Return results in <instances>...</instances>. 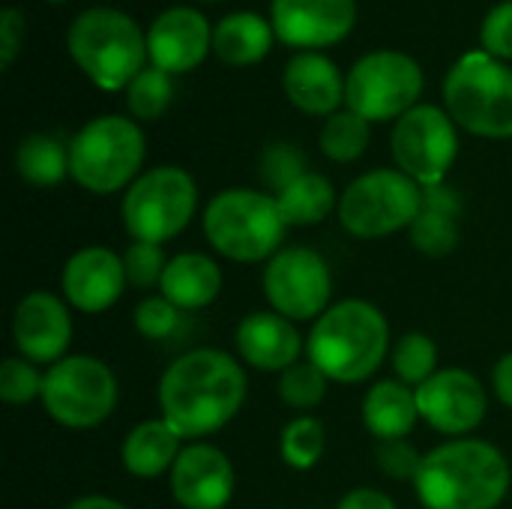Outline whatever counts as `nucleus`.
Instances as JSON below:
<instances>
[{
  "label": "nucleus",
  "mask_w": 512,
  "mask_h": 509,
  "mask_svg": "<svg viewBox=\"0 0 512 509\" xmlns=\"http://www.w3.org/2000/svg\"><path fill=\"white\" fill-rule=\"evenodd\" d=\"M462 198L453 186H426L417 219L408 228L411 246L426 258H447L459 246Z\"/></svg>",
  "instance_id": "nucleus-23"
},
{
  "label": "nucleus",
  "mask_w": 512,
  "mask_h": 509,
  "mask_svg": "<svg viewBox=\"0 0 512 509\" xmlns=\"http://www.w3.org/2000/svg\"><path fill=\"white\" fill-rule=\"evenodd\" d=\"M444 105L471 135L512 138V69L486 51H468L447 72Z\"/></svg>",
  "instance_id": "nucleus-7"
},
{
  "label": "nucleus",
  "mask_w": 512,
  "mask_h": 509,
  "mask_svg": "<svg viewBox=\"0 0 512 509\" xmlns=\"http://www.w3.org/2000/svg\"><path fill=\"white\" fill-rule=\"evenodd\" d=\"M276 201H279V210H282L288 228L321 225L324 219H330L333 210H339L336 186L318 171H306L303 177H297L291 186H285L276 195Z\"/></svg>",
  "instance_id": "nucleus-27"
},
{
  "label": "nucleus",
  "mask_w": 512,
  "mask_h": 509,
  "mask_svg": "<svg viewBox=\"0 0 512 509\" xmlns=\"http://www.w3.org/2000/svg\"><path fill=\"white\" fill-rule=\"evenodd\" d=\"M186 441L177 435L174 426H168L162 417L135 423L123 444H120V462L129 477L135 480H159L168 477L174 462L180 459Z\"/></svg>",
  "instance_id": "nucleus-24"
},
{
  "label": "nucleus",
  "mask_w": 512,
  "mask_h": 509,
  "mask_svg": "<svg viewBox=\"0 0 512 509\" xmlns=\"http://www.w3.org/2000/svg\"><path fill=\"white\" fill-rule=\"evenodd\" d=\"M126 288L123 255L111 246H81L60 270V297L81 315H102L114 309Z\"/></svg>",
  "instance_id": "nucleus-17"
},
{
  "label": "nucleus",
  "mask_w": 512,
  "mask_h": 509,
  "mask_svg": "<svg viewBox=\"0 0 512 509\" xmlns=\"http://www.w3.org/2000/svg\"><path fill=\"white\" fill-rule=\"evenodd\" d=\"M123 267H126V282L129 288H138V291H150L156 288L159 291V282H162V273L168 267V255L162 246L156 243H129L123 249Z\"/></svg>",
  "instance_id": "nucleus-37"
},
{
  "label": "nucleus",
  "mask_w": 512,
  "mask_h": 509,
  "mask_svg": "<svg viewBox=\"0 0 512 509\" xmlns=\"http://www.w3.org/2000/svg\"><path fill=\"white\" fill-rule=\"evenodd\" d=\"M72 333V309L60 294L30 291L15 303L12 345L18 357L36 366H54L69 357Z\"/></svg>",
  "instance_id": "nucleus-15"
},
{
  "label": "nucleus",
  "mask_w": 512,
  "mask_h": 509,
  "mask_svg": "<svg viewBox=\"0 0 512 509\" xmlns=\"http://www.w3.org/2000/svg\"><path fill=\"white\" fill-rule=\"evenodd\" d=\"M267 306L294 321H318L333 306V270L318 249L285 246L267 264L261 276Z\"/></svg>",
  "instance_id": "nucleus-12"
},
{
  "label": "nucleus",
  "mask_w": 512,
  "mask_h": 509,
  "mask_svg": "<svg viewBox=\"0 0 512 509\" xmlns=\"http://www.w3.org/2000/svg\"><path fill=\"white\" fill-rule=\"evenodd\" d=\"M510 486V459L483 438H450L432 447L414 480L426 509H498Z\"/></svg>",
  "instance_id": "nucleus-2"
},
{
  "label": "nucleus",
  "mask_w": 512,
  "mask_h": 509,
  "mask_svg": "<svg viewBox=\"0 0 512 509\" xmlns=\"http://www.w3.org/2000/svg\"><path fill=\"white\" fill-rule=\"evenodd\" d=\"M423 93V69L402 51H372L345 78V105L369 123L399 120Z\"/></svg>",
  "instance_id": "nucleus-11"
},
{
  "label": "nucleus",
  "mask_w": 512,
  "mask_h": 509,
  "mask_svg": "<svg viewBox=\"0 0 512 509\" xmlns=\"http://www.w3.org/2000/svg\"><path fill=\"white\" fill-rule=\"evenodd\" d=\"M183 312L168 303L162 294H150L144 300H138V306L132 309V327L138 336L150 339V342H165L180 330Z\"/></svg>",
  "instance_id": "nucleus-36"
},
{
  "label": "nucleus",
  "mask_w": 512,
  "mask_h": 509,
  "mask_svg": "<svg viewBox=\"0 0 512 509\" xmlns=\"http://www.w3.org/2000/svg\"><path fill=\"white\" fill-rule=\"evenodd\" d=\"M270 24L291 48H327L357 24V0H273Z\"/></svg>",
  "instance_id": "nucleus-18"
},
{
  "label": "nucleus",
  "mask_w": 512,
  "mask_h": 509,
  "mask_svg": "<svg viewBox=\"0 0 512 509\" xmlns=\"http://www.w3.org/2000/svg\"><path fill=\"white\" fill-rule=\"evenodd\" d=\"M423 456L408 438H399V441H381L375 447V462H378V471L396 483H414L417 474H420V465H423Z\"/></svg>",
  "instance_id": "nucleus-38"
},
{
  "label": "nucleus",
  "mask_w": 512,
  "mask_h": 509,
  "mask_svg": "<svg viewBox=\"0 0 512 509\" xmlns=\"http://www.w3.org/2000/svg\"><path fill=\"white\" fill-rule=\"evenodd\" d=\"M213 48V30L207 18L189 6H174L156 15L147 30V54L150 63L168 75L189 72L204 63Z\"/></svg>",
  "instance_id": "nucleus-19"
},
{
  "label": "nucleus",
  "mask_w": 512,
  "mask_h": 509,
  "mask_svg": "<svg viewBox=\"0 0 512 509\" xmlns=\"http://www.w3.org/2000/svg\"><path fill=\"white\" fill-rule=\"evenodd\" d=\"M198 213V183L180 165H156L144 171L120 204L123 228L135 243H168L180 237Z\"/></svg>",
  "instance_id": "nucleus-8"
},
{
  "label": "nucleus",
  "mask_w": 512,
  "mask_h": 509,
  "mask_svg": "<svg viewBox=\"0 0 512 509\" xmlns=\"http://www.w3.org/2000/svg\"><path fill=\"white\" fill-rule=\"evenodd\" d=\"M336 509H396V501L381 492V489H372V486H357L351 492H345L339 498Z\"/></svg>",
  "instance_id": "nucleus-41"
},
{
  "label": "nucleus",
  "mask_w": 512,
  "mask_h": 509,
  "mask_svg": "<svg viewBox=\"0 0 512 509\" xmlns=\"http://www.w3.org/2000/svg\"><path fill=\"white\" fill-rule=\"evenodd\" d=\"M21 39H24V18L18 9H3L0 15V66L9 69L18 57V48H21Z\"/></svg>",
  "instance_id": "nucleus-40"
},
{
  "label": "nucleus",
  "mask_w": 512,
  "mask_h": 509,
  "mask_svg": "<svg viewBox=\"0 0 512 509\" xmlns=\"http://www.w3.org/2000/svg\"><path fill=\"white\" fill-rule=\"evenodd\" d=\"M417 393V408H420V420L450 438H471L486 414H489V393L483 387V381L459 366L450 369H438L423 387L414 390Z\"/></svg>",
  "instance_id": "nucleus-14"
},
{
  "label": "nucleus",
  "mask_w": 512,
  "mask_h": 509,
  "mask_svg": "<svg viewBox=\"0 0 512 509\" xmlns=\"http://www.w3.org/2000/svg\"><path fill=\"white\" fill-rule=\"evenodd\" d=\"M492 393L504 408L512 411V351L498 357V363L492 366Z\"/></svg>",
  "instance_id": "nucleus-42"
},
{
  "label": "nucleus",
  "mask_w": 512,
  "mask_h": 509,
  "mask_svg": "<svg viewBox=\"0 0 512 509\" xmlns=\"http://www.w3.org/2000/svg\"><path fill=\"white\" fill-rule=\"evenodd\" d=\"M66 45L78 69L102 90L129 87L144 69L147 36L120 9L96 6L81 12L66 33Z\"/></svg>",
  "instance_id": "nucleus-6"
},
{
  "label": "nucleus",
  "mask_w": 512,
  "mask_h": 509,
  "mask_svg": "<svg viewBox=\"0 0 512 509\" xmlns=\"http://www.w3.org/2000/svg\"><path fill=\"white\" fill-rule=\"evenodd\" d=\"M306 171L309 168H306L303 150L297 144H288V141H276V144L264 147V153L258 159V177L270 195H279L285 186H291Z\"/></svg>",
  "instance_id": "nucleus-34"
},
{
  "label": "nucleus",
  "mask_w": 512,
  "mask_h": 509,
  "mask_svg": "<svg viewBox=\"0 0 512 509\" xmlns=\"http://www.w3.org/2000/svg\"><path fill=\"white\" fill-rule=\"evenodd\" d=\"M234 348L243 366L270 375H282L306 354V342L297 324L276 315L273 309L249 312L234 330Z\"/></svg>",
  "instance_id": "nucleus-20"
},
{
  "label": "nucleus",
  "mask_w": 512,
  "mask_h": 509,
  "mask_svg": "<svg viewBox=\"0 0 512 509\" xmlns=\"http://www.w3.org/2000/svg\"><path fill=\"white\" fill-rule=\"evenodd\" d=\"M249 381L243 363L219 348H192L180 354L159 378V417L189 441H207L222 432L246 405Z\"/></svg>",
  "instance_id": "nucleus-1"
},
{
  "label": "nucleus",
  "mask_w": 512,
  "mask_h": 509,
  "mask_svg": "<svg viewBox=\"0 0 512 509\" xmlns=\"http://www.w3.org/2000/svg\"><path fill=\"white\" fill-rule=\"evenodd\" d=\"M171 99H174L171 75L156 66H144L126 87V105L135 120H159L168 111Z\"/></svg>",
  "instance_id": "nucleus-33"
},
{
  "label": "nucleus",
  "mask_w": 512,
  "mask_h": 509,
  "mask_svg": "<svg viewBox=\"0 0 512 509\" xmlns=\"http://www.w3.org/2000/svg\"><path fill=\"white\" fill-rule=\"evenodd\" d=\"M282 87L294 108L324 120L345 102V78L339 66L315 51H303L285 66Z\"/></svg>",
  "instance_id": "nucleus-21"
},
{
  "label": "nucleus",
  "mask_w": 512,
  "mask_h": 509,
  "mask_svg": "<svg viewBox=\"0 0 512 509\" xmlns=\"http://www.w3.org/2000/svg\"><path fill=\"white\" fill-rule=\"evenodd\" d=\"M48 3H63V0H48Z\"/></svg>",
  "instance_id": "nucleus-44"
},
{
  "label": "nucleus",
  "mask_w": 512,
  "mask_h": 509,
  "mask_svg": "<svg viewBox=\"0 0 512 509\" xmlns=\"http://www.w3.org/2000/svg\"><path fill=\"white\" fill-rule=\"evenodd\" d=\"M480 39H483L486 54H492L498 60H512V0L498 3L486 15Z\"/></svg>",
  "instance_id": "nucleus-39"
},
{
  "label": "nucleus",
  "mask_w": 512,
  "mask_h": 509,
  "mask_svg": "<svg viewBox=\"0 0 512 509\" xmlns=\"http://www.w3.org/2000/svg\"><path fill=\"white\" fill-rule=\"evenodd\" d=\"M201 231L219 258L234 264H267L279 249H285L288 222L276 195L234 186L207 201Z\"/></svg>",
  "instance_id": "nucleus-4"
},
{
  "label": "nucleus",
  "mask_w": 512,
  "mask_h": 509,
  "mask_svg": "<svg viewBox=\"0 0 512 509\" xmlns=\"http://www.w3.org/2000/svg\"><path fill=\"white\" fill-rule=\"evenodd\" d=\"M369 120H363L360 114H354L351 108L345 111H336L324 120L321 126V135H318V144H321V153L336 162V165H351L357 162L366 147H369Z\"/></svg>",
  "instance_id": "nucleus-30"
},
{
  "label": "nucleus",
  "mask_w": 512,
  "mask_h": 509,
  "mask_svg": "<svg viewBox=\"0 0 512 509\" xmlns=\"http://www.w3.org/2000/svg\"><path fill=\"white\" fill-rule=\"evenodd\" d=\"M273 36V24H267L258 12H234L216 24L213 51L228 66H252L270 51Z\"/></svg>",
  "instance_id": "nucleus-26"
},
{
  "label": "nucleus",
  "mask_w": 512,
  "mask_h": 509,
  "mask_svg": "<svg viewBox=\"0 0 512 509\" xmlns=\"http://www.w3.org/2000/svg\"><path fill=\"white\" fill-rule=\"evenodd\" d=\"M390 366H393V378H399L408 387H423L441 366H438V345L429 333L423 330H411L402 333L393 342L390 351Z\"/></svg>",
  "instance_id": "nucleus-31"
},
{
  "label": "nucleus",
  "mask_w": 512,
  "mask_h": 509,
  "mask_svg": "<svg viewBox=\"0 0 512 509\" xmlns=\"http://www.w3.org/2000/svg\"><path fill=\"white\" fill-rule=\"evenodd\" d=\"M330 378L309 360L303 357L300 363H294L291 369H285L276 381V396L285 408L297 411V414H312L330 390Z\"/></svg>",
  "instance_id": "nucleus-32"
},
{
  "label": "nucleus",
  "mask_w": 512,
  "mask_h": 509,
  "mask_svg": "<svg viewBox=\"0 0 512 509\" xmlns=\"http://www.w3.org/2000/svg\"><path fill=\"white\" fill-rule=\"evenodd\" d=\"M147 141L135 120L105 114L84 123L69 141V177L90 195L126 192L144 171Z\"/></svg>",
  "instance_id": "nucleus-5"
},
{
  "label": "nucleus",
  "mask_w": 512,
  "mask_h": 509,
  "mask_svg": "<svg viewBox=\"0 0 512 509\" xmlns=\"http://www.w3.org/2000/svg\"><path fill=\"white\" fill-rule=\"evenodd\" d=\"M393 159L414 183L441 186L459 156V135L453 117L438 105H417L396 120L390 135Z\"/></svg>",
  "instance_id": "nucleus-13"
},
{
  "label": "nucleus",
  "mask_w": 512,
  "mask_h": 509,
  "mask_svg": "<svg viewBox=\"0 0 512 509\" xmlns=\"http://www.w3.org/2000/svg\"><path fill=\"white\" fill-rule=\"evenodd\" d=\"M366 432L381 444V441H399L414 432L420 423V408H417V393L414 387L402 384L399 378H381L375 381L360 408Z\"/></svg>",
  "instance_id": "nucleus-25"
},
{
  "label": "nucleus",
  "mask_w": 512,
  "mask_h": 509,
  "mask_svg": "<svg viewBox=\"0 0 512 509\" xmlns=\"http://www.w3.org/2000/svg\"><path fill=\"white\" fill-rule=\"evenodd\" d=\"M15 171L24 183L36 189L57 186L69 177V144L54 135L33 132L15 147Z\"/></svg>",
  "instance_id": "nucleus-28"
},
{
  "label": "nucleus",
  "mask_w": 512,
  "mask_h": 509,
  "mask_svg": "<svg viewBox=\"0 0 512 509\" xmlns=\"http://www.w3.org/2000/svg\"><path fill=\"white\" fill-rule=\"evenodd\" d=\"M393 336L387 315L360 297L336 300L306 339V357L333 384H363L390 360Z\"/></svg>",
  "instance_id": "nucleus-3"
},
{
  "label": "nucleus",
  "mask_w": 512,
  "mask_h": 509,
  "mask_svg": "<svg viewBox=\"0 0 512 509\" xmlns=\"http://www.w3.org/2000/svg\"><path fill=\"white\" fill-rule=\"evenodd\" d=\"M423 204V186L399 168L360 174L339 195V222L357 240H384L408 231Z\"/></svg>",
  "instance_id": "nucleus-10"
},
{
  "label": "nucleus",
  "mask_w": 512,
  "mask_h": 509,
  "mask_svg": "<svg viewBox=\"0 0 512 509\" xmlns=\"http://www.w3.org/2000/svg\"><path fill=\"white\" fill-rule=\"evenodd\" d=\"M66 509H129L123 501L111 498V495H81L75 501H69Z\"/></svg>",
  "instance_id": "nucleus-43"
},
{
  "label": "nucleus",
  "mask_w": 512,
  "mask_h": 509,
  "mask_svg": "<svg viewBox=\"0 0 512 509\" xmlns=\"http://www.w3.org/2000/svg\"><path fill=\"white\" fill-rule=\"evenodd\" d=\"M180 509H225L237 495V471L228 453L210 441H189L168 474Z\"/></svg>",
  "instance_id": "nucleus-16"
},
{
  "label": "nucleus",
  "mask_w": 512,
  "mask_h": 509,
  "mask_svg": "<svg viewBox=\"0 0 512 509\" xmlns=\"http://www.w3.org/2000/svg\"><path fill=\"white\" fill-rule=\"evenodd\" d=\"M42 378L45 372H39L36 363L12 354L0 363V399L12 408L30 405L42 396Z\"/></svg>",
  "instance_id": "nucleus-35"
},
{
  "label": "nucleus",
  "mask_w": 512,
  "mask_h": 509,
  "mask_svg": "<svg viewBox=\"0 0 512 509\" xmlns=\"http://www.w3.org/2000/svg\"><path fill=\"white\" fill-rule=\"evenodd\" d=\"M159 294L183 315L213 306L222 294V267L207 252H177L159 282Z\"/></svg>",
  "instance_id": "nucleus-22"
},
{
  "label": "nucleus",
  "mask_w": 512,
  "mask_h": 509,
  "mask_svg": "<svg viewBox=\"0 0 512 509\" xmlns=\"http://www.w3.org/2000/svg\"><path fill=\"white\" fill-rule=\"evenodd\" d=\"M117 402V375L93 354H69L45 369L39 405L63 429H96L117 411Z\"/></svg>",
  "instance_id": "nucleus-9"
},
{
  "label": "nucleus",
  "mask_w": 512,
  "mask_h": 509,
  "mask_svg": "<svg viewBox=\"0 0 512 509\" xmlns=\"http://www.w3.org/2000/svg\"><path fill=\"white\" fill-rule=\"evenodd\" d=\"M327 453V429L315 414L291 417L279 432V459L291 471H312Z\"/></svg>",
  "instance_id": "nucleus-29"
}]
</instances>
